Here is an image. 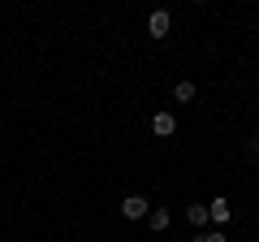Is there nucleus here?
Listing matches in <instances>:
<instances>
[{
    "label": "nucleus",
    "mask_w": 259,
    "mask_h": 242,
    "mask_svg": "<svg viewBox=\"0 0 259 242\" xmlns=\"http://www.w3.org/2000/svg\"><path fill=\"white\" fill-rule=\"evenodd\" d=\"M186 221H190L194 229H203V225L212 221V216H207V208H203V204H190V208H186Z\"/></svg>",
    "instance_id": "6"
},
{
    "label": "nucleus",
    "mask_w": 259,
    "mask_h": 242,
    "mask_svg": "<svg viewBox=\"0 0 259 242\" xmlns=\"http://www.w3.org/2000/svg\"><path fill=\"white\" fill-rule=\"evenodd\" d=\"M173 100H177V104H190V100H194V83H177V87H173Z\"/></svg>",
    "instance_id": "7"
},
{
    "label": "nucleus",
    "mask_w": 259,
    "mask_h": 242,
    "mask_svg": "<svg viewBox=\"0 0 259 242\" xmlns=\"http://www.w3.org/2000/svg\"><path fill=\"white\" fill-rule=\"evenodd\" d=\"M194 242H225V233H221V229H212V233H199Z\"/></svg>",
    "instance_id": "8"
},
{
    "label": "nucleus",
    "mask_w": 259,
    "mask_h": 242,
    "mask_svg": "<svg viewBox=\"0 0 259 242\" xmlns=\"http://www.w3.org/2000/svg\"><path fill=\"white\" fill-rule=\"evenodd\" d=\"M147 212H151V204L143 195H125L121 199V216H125V221H143Z\"/></svg>",
    "instance_id": "1"
},
{
    "label": "nucleus",
    "mask_w": 259,
    "mask_h": 242,
    "mask_svg": "<svg viewBox=\"0 0 259 242\" xmlns=\"http://www.w3.org/2000/svg\"><path fill=\"white\" fill-rule=\"evenodd\" d=\"M151 130H156L160 139H168V134H177V117L173 112H156V117H151Z\"/></svg>",
    "instance_id": "3"
},
{
    "label": "nucleus",
    "mask_w": 259,
    "mask_h": 242,
    "mask_svg": "<svg viewBox=\"0 0 259 242\" xmlns=\"http://www.w3.org/2000/svg\"><path fill=\"white\" fill-rule=\"evenodd\" d=\"M147 225H151L156 233H168V225H173V216H168V208H151V212H147Z\"/></svg>",
    "instance_id": "5"
},
{
    "label": "nucleus",
    "mask_w": 259,
    "mask_h": 242,
    "mask_svg": "<svg viewBox=\"0 0 259 242\" xmlns=\"http://www.w3.org/2000/svg\"><path fill=\"white\" fill-rule=\"evenodd\" d=\"M168 26H173V18H168L164 9H156V13L147 18V30H151V39H164V35H168Z\"/></svg>",
    "instance_id": "2"
},
{
    "label": "nucleus",
    "mask_w": 259,
    "mask_h": 242,
    "mask_svg": "<svg viewBox=\"0 0 259 242\" xmlns=\"http://www.w3.org/2000/svg\"><path fill=\"white\" fill-rule=\"evenodd\" d=\"M207 216H212L216 225H229V221H233V208H229V199H212V204H207Z\"/></svg>",
    "instance_id": "4"
}]
</instances>
